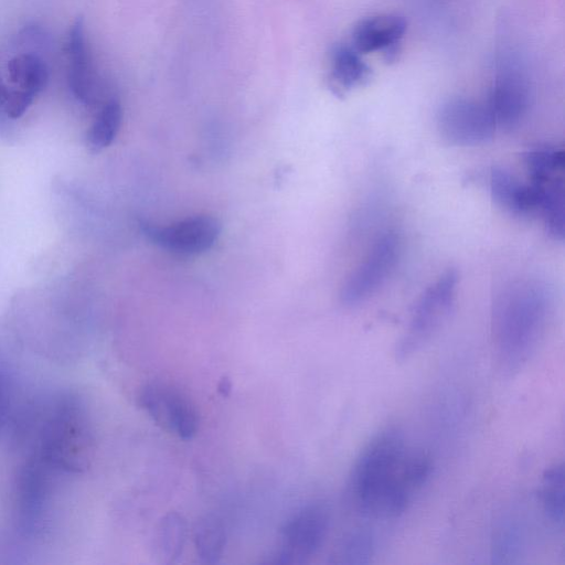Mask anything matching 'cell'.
<instances>
[{
    "instance_id": "1",
    "label": "cell",
    "mask_w": 565,
    "mask_h": 565,
    "mask_svg": "<svg viewBox=\"0 0 565 565\" xmlns=\"http://www.w3.org/2000/svg\"><path fill=\"white\" fill-rule=\"evenodd\" d=\"M433 472V460L409 447L393 427L382 429L363 447L353 466L351 490L358 509L375 519L404 513Z\"/></svg>"
},
{
    "instance_id": "2",
    "label": "cell",
    "mask_w": 565,
    "mask_h": 565,
    "mask_svg": "<svg viewBox=\"0 0 565 565\" xmlns=\"http://www.w3.org/2000/svg\"><path fill=\"white\" fill-rule=\"evenodd\" d=\"M551 308L546 287L536 280L510 282L492 307L491 337L497 370L513 376L532 360L544 337Z\"/></svg>"
},
{
    "instance_id": "3",
    "label": "cell",
    "mask_w": 565,
    "mask_h": 565,
    "mask_svg": "<svg viewBox=\"0 0 565 565\" xmlns=\"http://www.w3.org/2000/svg\"><path fill=\"white\" fill-rule=\"evenodd\" d=\"M524 161L535 214L542 217L548 234L561 241L564 237V150L550 145L537 146L524 154Z\"/></svg>"
},
{
    "instance_id": "4",
    "label": "cell",
    "mask_w": 565,
    "mask_h": 565,
    "mask_svg": "<svg viewBox=\"0 0 565 565\" xmlns=\"http://www.w3.org/2000/svg\"><path fill=\"white\" fill-rule=\"evenodd\" d=\"M457 282L456 270L449 269L426 288L396 344V360L412 359L440 331L452 308Z\"/></svg>"
},
{
    "instance_id": "5",
    "label": "cell",
    "mask_w": 565,
    "mask_h": 565,
    "mask_svg": "<svg viewBox=\"0 0 565 565\" xmlns=\"http://www.w3.org/2000/svg\"><path fill=\"white\" fill-rule=\"evenodd\" d=\"M401 249L399 234L393 230L383 232L342 285L341 302L353 307L375 294L394 270Z\"/></svg>"
},
{
    "instance_id": "6",
    "label": "cell",
    "mask_w": 565,
    "mask_h": 565,
    "mask_svg": "<svg viewBox=\"0 0 565 565\" xmlns=\"http://www.w3.org/2000/svg\"><path fill=\"white\" fill-rule=\"evenodd\" d=\"M330 523L326 504L310 503L298 510L282 526L276 563L301 564L322 546Z\"/></svg>"
},
{
    "instance_id": "7",
    "label": "cell",
    "mask_w": 565,
    "mask_h": 565,
    "mask_svg": "<svg viewBox=\"0 0 565 565\" xmlns=\"http://www.w3.org/2000/svg\"><path fill=\"white\" fill-rule=\"evenodd\" d=\"M437 127L445 140L456 146H476L492 138L495 124L486 105L455 97L437 111Z\"/></svg>"
},
{
    "instance_id": "8",
    "label": "cell",
    "mask_w": 565,
    "mask_h": 565,
    "mask_svg": "<svg viewBox=\"0 0 565 565\" xmlns=\"http://www.w3.org/2000/svg\"><path fill=\"white\" fill-rule=\"evenodd\" d=\"M139 404L157 425L179 438L191 439L199 429L195 406L169 384H147L139 394Z\"/></svg>"
},
{
    "instance_id": "9",
    "label": "cell",
    "mask_w": 565,
    "mask_h": 565,
    "mask_svg": "<svg viewBox=\"0 0 565 565\" xmlns=\"http://www.w3.org/2000/svg\"><path fill=\"white\" fill-rule=\"evenodd\" d=\"M153 243L181 255H195L210 249L221 233V223L210 215L186 217L168 226L142 224Z\"/></svg>"
},
{
    "instance_id": "10",
    "label": "cell",
    "mask_w": 565,
    "mask_h": 565,
    "mask_svg": "<svg viewBox=\"0 0 565 565\" xmlns=\"http://www.w3.org/2000/svg\"><path fill=\"white\" fill-rule=\"evenodd\" d=\"M531 104L527 81L516 72H504L493 82L486 105L495 126L502 129L518 127L526 116Z\"/></svg>"
},
{
    "instance_id": "11",
    "label": "cell",
    "mask_w": 565,
    "mask_h": 565,
    "mask_svg": "<svg viewBox=\"0 0 565 565\" xmlns=\"http://www.w3.org/2000/svg\"><path fill=\"white\" fill-rule=\"evenodd\" d=\"M67 82L73 96L84 104H95L100 98V86L86 43L84 21L77 18L67 35Z\"/></svg>"
},
{
    "instance_id": "12",
    "label": "cell",
    "mask_w": 565,
    "mask_h": 565,
    "mask_svg": "<svg viewBox=\"0 0 565 565\" xmlns=\"http://www.w3.org/2000/svg\"><path fill=\"white\" fill-rule=\"evenodd\" d=\"M406 28V20L397 14L365 18L352 31V46L359 53L385 51L387 54H393Z\"/></svg>"
},
{
    "instance_id": "13",
    "label": "cell",
    "mask_w": 565,
    "mask_h": 565,
    "mask_svg": "<svg viewBox=\"0 0 565 565\" xmlns=\"http://www.w3.org/2000/svg\"><path fill=\"white\" fill-rule=\"evenodd\" d=\"M489 189L499 206L516 216L535 214L533 193L529 183L521 182L514 174L499 167L489 173Z\"/></svg>"
},
{
    "instance_id": "14",
    "label": "cell",
    "mask_w": 565,
    "mask_h": 565,
    "mask_svg": "<svg viewBox=\"0 0 565 565\" xmlns=\"http://www.w3.org/2000/svg\"><path fill=\"white\" fill-rule=\"evenodd\" d=\"M329 61V85L338 95H342L369 79L371 70L353 46L335 45L330 53Z\"/></svg>"
},
{
    "instance_id": "15",
    "label": "cell",
    "mask_w": 565,
    "mask_h": 565,
    "mask_svg": "<svg viewBox=\"0 0 565 565\" xmlns=\"http://www.w3.org/2000/svg\"><path fill=\"white\" fill-rule=\"evenodd\" d=\"M9 86L35 98L46 86L50 77L44 60L33 52L20 53L6 65Z\"/></svg>"
},
{
    "instance_id": "16",
    "label": "cell",
    "mask_w": 565,
    "mask_h": 565,
    "mask_svg": "<svg viewBox=\"0 0 565 565\" xmlns=\"http://www.w3.org/2000/svg\"><path fill=\"white\" fill-rule=\"evenodd\" d=\"M564 484L563 462H555L544 470L539 499L545 518L555 526H563L564 523Z\"/></svg>"
},
{
    "instance_id": "17",
    "label": "cell",
    "mask_w": 565,
    "mask_h": 565,
    "mask_svg": "<svg viewBox=\"0 0 565 565\" xmlns=\"http://www.w3.org/2000/svg\"><path fill=\"white\" fill-rule=\"evenodd\" d=\"M188 535L186 522L177 512L164 515L158 524L154 548L162 563H174L182 554Z\"/></svg>"
},
{
    "instance_id": "18",
    "label": "cell",
    "mask_w": 565,
    "mask_h": 565,
    "mask_svg": "<svg viewBox=\"0 0 565 565\" xmlns=\"http://www.w3.org/2000/svg\"><path fill=\"white\" fill-rule=\"evenodd\" d=\"M524 551V533L519 523L512 519L500 522L493 530L491 539V557L495 564L520 562Z\"/></svg>"
},
{
    "instance_id": "19",
    "label": "cell",
    "mask_w": 565,
    "mask_h": 565,
    "mask_svg": "<svg viewBox=\"0 0 565 565\" xmlns=\"http://www.w3.org/2000/svg\"><path fill=\"white\" fill-rule=\"evenodd\" d=\"M226 532L222 522L212 515L198 521L194 529V546L202 563L215 564L223 555Z\"/></svg>"
},
{
    "instance_id": "20",
    "label": "cell",
    "mask_w": 565,
    "mask_h": 565,
    "mask_svg": "<svg viewBox=\"0 0 565 565\" xmlns=\"http://www.w3.org/2000/svg\"><path fill=\"white\" fill-rule=\"evenodd\" d=\"M122 119V109L116 98L107 99L87 132V145L93 151L107 148L116 138Z\"/></svg>"
},
{
    "instance_id": "21",
    "label": "cell",
    "mask_w": 565,
    "mask_h": 565,
    "mask_svg": "<svg viewBox=\"0 0 565 565\" xmlns=\"http://www.w3.org/2000/svg\"><path fill=\"white\" fill-rule=\"evenodd\" d=\"M373 554V536L365 530H356L343 539L333 556V562L348 565L369 564Z\"/></svg>"
},
{
    "instance_id": "22",
    "label": "cell",
    "mask_w": 565,
    "mask_h": 565,
    "mask_svg": "<svg viewBox=\"0 0 565 565\" xmlns=\"http://www.w3.org/2000/svg\"><path fill=\"white\" fill-rule=\"evenodd\" d=\"M12 121L6 113V83L0 76V136L12 134Z\"/></svg>"
}]
</instances>
